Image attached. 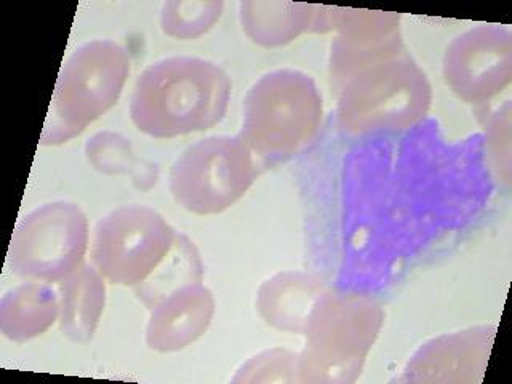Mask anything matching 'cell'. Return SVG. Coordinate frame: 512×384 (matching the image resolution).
<instances>
[{"label":"cell","mask_w":512,"mask_h":384,"mask_svg":"<svg viewBox=\"0 0 512 384\" xmlns=\"http://www.w3.org/2000/svg\"><path fill=\"white\" fill-rule=\"evenodd\" d=\"M231 100V80L212 61L170 56L141 72L130 100V119L156 140L205 132L220 124Z\"/></svg>","instance_id":"1"},{"label":"cell","mask_w":512,"mask_h":384,"mask_svg":"<svg viewBox=\"0 0 512 384\" xmlns=\"http://www.w3.org/2000/svg\"><path fill=\"white\" fill-rule=\"evenodd\" d=\"M384 312L367 296L327 290L320 296L296 359L300 383H354L380 335Z\"/></svg>","instance_id":"2"},{"label":"cell","mask_w":512,"mask_h":384,"mask_svg":"<svg viewBox=\"0 0 512 384\" xmlns=\"http://www.w3.org/2000/svg\"><path fill=\"white\" fill-rule=\"evenodd\" d=\"M324 101L316 82L295 69L264 74L248 90L240 138L264 162L303 151L319 133Z\"/></svg>","instance_id":"3"},{"label":"cell","mask_w":512,"mask_h":384,"mask_svg":"<svg viewBox=\"0 0 512 384\" xmlns=\"http://www.w3.org/2000/svg\"><path fill=\"white\" fill-rule=\"evenodd\" d=\"M130 74L127 50L114 40H92L64 61L40 135L42 146L68 143L119 101Z\"/></svg>","instance_id":"4"},{"label":"cell","mask_w":512,"mask_h":384,"mask_svg":"<svg viewBox=\"0 0 512 384\" xmlns=\"http://www.w3.org/2000/svg\"><path fill=\"white\" fill-rule=\"evenodd\" d=\"M431 100L428 77L402 53L346 82L338 116L344 130L356 135L400 132L426 116Z\"/></svg>","instance_id":"5"},{"label":"cell","mask_w":512,"mask_h":384,"mask_svg":"<svg viewBox=\"0 0 512 384\" xmlns=\"http://www.w3.org/2000/svg\"><path fill=\"white\" fill-rule=\"evenodd\" d=\"M258 178L255 154L240 136H208L173 162L168 189L194 215H218L239 202Z\"/></svg>","instance_id":"6"},{"label":"cell","mask_w":512,"mask_h":384,"mask_svg":"<svg viewBox=\"0 0 512 384\" xmlns=\"http://www.w3.org/2000/svg\"><path fill=\"white\" fill-rule=\"evenodd\" d=\"M180 232L154 208L125 205L96 223L92 261L114 285L138 287L164 263Z\"/></svg>","instance_id":"7"},{"label":"cell","mask_w":512,"mask_h":384,"mask_svg":"<svg viewBox=\"0 0 512 384\" xmlns=\"http://www.w3.org/2000/svg\"><path fill=\"white\" fill-rule=\"evenodd\" d=\"M88 220L72 202L34 208L13 231L7 264L15 276L36 282H61L84 263Z\"/></svg>","instance_id":"8"},{"label":"cell","mask_w":512,"mask_h":384,"mask_svg":"<svg viewBox=\"0 0 512 384\" xmlns=\"http://www.w3.org/2000/svg\"><path fill=\"white\" fill-rule=\"evenodd\" d=\"M316 31L335 29L330 53V76L344 85L359 72L404 53L399 15L394 13L322 7Z\"/></svg>","instance_id":"9"},{"label":"cell","mask_w":512,"mask_h":384,"mask_svg":"<svg viewBox=\"0 0 512 384\" xmlns=\"http://www.w3.org/2000/svg\"><path fill=\"white\" fill-rule=\"evenodd\" d=\"M444 77L460 100L480 104L511 84L512 36L508 29L479 26L448 45Z\"/></svg>","instance_id":"10"},{"label":"cell","mask_w":512,"mask_h":384,"mask_svg":"<svg viewBox=\"0 0 512 384\" xmlns=\"http://www.w3.org/2000/svg\"><path fill=\"white\" fill-rule=\"evenodd\" d=\"M495 327H476L439 336L418 349L405 368V381L472 383L484 376Z\"/></svg>","instance_id":"11"},{"label":"cell","mask_w":512,"mask_h":384,"mask_svg":"<svg viewBox=\"0 0 512 384\" xmlns=\"http://www.w3.org/2000/svg\"><path fill=\"white\" fill-rule=\"evenodd\" d=\"M215 309V296L202 282L168 293L151 308L144 336L148 348L157 352L188 348L207 332Z\"/></svg>","instance_id":"12"},{"label":"cell","mask_w":512,"mask_h":384,"mask_svg":"<svg viewBox=\"0 0 512 384\" xmlns=\"http://www.w3.org/2000/svg\"><path fill=\"white\" fill-rule=\"evenodd\" d=\"M324 280L306 272H279L258 290L256 309L261 319L280 332L303 335L320 296L327 292Z\"/></svg>","instance_id":"13"},{"label":"cell","mask_w":512,"mask_h":384,"mask_svg":"<svg viewBox=\"0 0 512 384\" xmlns=\"http://www.w3.org/2000/svg\"><path fill=\"white\" fill-rule=\"evenodd\" d=\"M58 284L60 332L72 343L92 341L106 304L104 277L93 264H82Z\"/></svg>","instance_id":"14"},{"label":"cell","mask_w":512,"mask_h":384,"mask_svg":"<svg viewBox=\"0 0 512 384\" xmlns=\"http://www.w3.org/2000/svg\"><path fill=\"white\" fill-rule=\"evenodd\" d=\"M60 319V296L47 282L28 280L0 301V332L15 343L44 335Z\"/></svg>","instance_id":"15"},{"label":"cell","mask_w":512,"mask_h":384,"mask_svg":"<svg viewBox=\"0 0 512 384\" xmlns=\"http://www.w3.org/2000/svg\"><path fill=\"white\" fill-rule=\"evenodd\" d=\"M316 10V5L293 2H244L240 5V21L255 44L279 47L303 32L316 31Z\"/></svg>","instance_id":"16"},{"label":"cell","mask_w":512,"mask_h":384,"mask_svg":"<svg viewBox=\"0 0 512 384\" xmlns=\"http://www.w3.org/2000/svg\"><path fill=\"white\" fill-rule=\"evenodd\" d=\"M85 157L96 172L130 175L136 188L148 191L157 183L159 172L148 160L138 159L133 144L116 132H98L85 143Z\"/></svg>","instance_id":"17"},{"label":"cell","mask_w":512,"mask_h":384,"mask_svg":"<svg viewBox=\"0 0 512 384\" xmlns=\"http://www.w3.org/2000/svg\"><path fill=\"white\" fill-rule=\"evenodd\" d=\"M204 279V266L199 253L188 237L180 234L175 247L144 284L133 288L136 296L149 309L156 306L168 293L175 292L184 285L197 284Z\"/></svg>","instance_id":"18"},{"label":"cell","mask_w":512,"mask_h":384,"mask_svg":"<svg viewBox=\"0 0 512 384\" xmlns=\"http://www.w3.org/2000/svg\"><path fill=\"white\" fill-rule=\"evenodd\" d=\"M223 2H167L160 12V28L176 40L204 36L220 21Z\"/></svg>","instance_id":"19"},{"label":"cell","mask_w":512,"mask_h":384,"mask_svg":"<svg viewBox=\"0 0 512 384\" xmlns=\"http://www.w3.org/2000/svg\"><path fill=\"white\" fill-rule=\"evenodd\" d=\"M296 359L298 354L285 349H271L260 356L248 360L242 365L236 383H255V381H298L296 376Z\"/></svg>","instance_id":"20"}]
</instances>
